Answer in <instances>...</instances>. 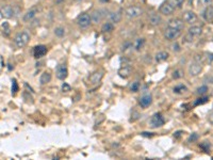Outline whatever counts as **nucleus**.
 I'll return each mask as SVG.
<instances>
[{
  "label": "nucleus",
  "instance_id": "obj_41",
  "mask_svg": "<svg viewBox=\"0 0 213 160\" xmlns=\"http://www.w3.org/2000/svg\"><path fill=\"white\" fill-rule=\"evenodd\" d=\"M208 120H209L210 124L213 126V111H212V112L209 113V115H208Z\"/></svg>",
  "mask_w": 213,
  "mask_h": 160
},
{
  "label": "nucleus",
  "instance_id": "obj_34",
  "mask_svg": "<svg viewBox=\"0 0 213 160\" xmlns=\"http://www.w3.org/2000/svg\"><path fill=\"white\" fill-rule=\"evenodd\" d=\"M198 138H199V136L197 135L196 132H194V133H192V135L189 137L188 141L189 142H191V143H192V142H196V141L198 140Z\"/></svg>",
  "mask_w": 213,
  "mask_h": 160
},
{
  "label": "nucleus",
  "instance_id": "obj_31",
  "mask_svg": "<svg viewBox=\"0 0 213 160\" xmlns=\"http://www.w3.org/2000/svg\"><path fill=\"white\" fill-rule=\"evenodd\" d=\"M140 87H141V84L139 81L132 82L131 85H130V91H131V92H137V91L140 90Z\"/></svg>",
  "mask_w": 213,
  "mask_h": 160
},
{
  "label": "nucleus",
  "instance_id": "obj_23",
  "mask_svg": "<svg viewBox=\"0 0 213 160\" xmlns=\"http://www.w3.org/2000/svg\"><path fill=\"white\" fill-rule=\"evenodd\" d=\"M188 33H190L191 35H193L194 37H199V35L202 33V28L200 27V26H192V27L189 28Z\"/></svg>",
  "mask_w": 213,
  "mask_h": 160
},
{
  "label": "nucleus",
  "instance_id": "obj_18",
  "mask_svg": "<svg viewBox=\"0 0 213 160\" xmlns=\"http://www.w3.org/2000/svg\"><path fill=\"white\" fill-rule=\"evenodd\" d=\"M46 53H47V47H46L45 45H39L36 46V47H34V50H33L34 58L39 59V58L45 56Z\"/></svg>",
  "mask_w": 213,
  "mask_h": 160
},
{
  "label": "nucleus",
  "instance_id": "obj_44",
  "mask_svg": "<svg viewBox=\"0 0 213 160\" xmlns=\"http://www.w3.org/2000/svg\"><path fill=\"white\" fill-rule=\"evenodd\" d=\"M75 1H76V2H81L82 0H75Z\"/></svg>",
  "mask_w": 213,
  "mask_h": 160
},
{
  "label": "nucleus",
  "instance_id": "obj_42",
  "mask_svg": "<svg viewBox=\"0 0 213 160\" xmlns=\"http://www.w3.org/2000/svg\"><path fill=\"white\" fill-rule=\"evenodd\" d=\"M141 135L143 136V137H149V138H152V136H154V133H152V132H141Z\"/></svg>",
  "mask_w": 213,
  "mask_h": 160
},
{
  "label": "nucleus",
  "instance_id": "obj_33",
  "mask_svg": "<svg viewBox=\"0 0 213 160\" xmlns=\"http://www.w3.org/2000/svg\"><path fill=\"white\" fill-rule=\"evenodd\" d=\"M18 92V84H17L16 80H13L12 81V94H16Z\"/></svg>",
  "mask_w": 213,
  "mask_h": 160
},
{
  "label": "nucleus",
  "instance_id": "obj_20",
  "mask_svg": "<svg viewBox=\"0 0 213 160\" xmlns=\"http://www.w3.org/2000/svg\"><path fill=\"white\" fill-rule=\"evenodd\" d=\"M145 39L144 37H137V39H134V42H133V44H132V46H133V48H134L135 51H141L142 49H143L144 45H145Z\"/></svg>",
  "mask_w": 213,
  "mask_h": 160
},
{
  "label": "nucleus",
  "instance_id": "obj_13",
  "mask_svg": "<svg viewBox=\"0 0 213 160\" xmlns=\"http://www.w3.org/2000/svg\"><path fill=\"white\" fill-rule=\"evenodd\" d=\"M184 20L181 19V18H172L171 20H168L167 23V27L168 28H174V29H179V30H182L184 28Z\"/></svg>",
  "mask_w": 213,
  "mask_h": 160
},
{
  "label": "nucleus",
  "instance_id": "obj_26",
  "mask_svg": "<svg viewBox=\"0 0 213 160\" xmlns=\"http://www.w3.org/2000/svg\"><path fill=\"white\" fill-rule=\"evenodd\" d=\"M173 91H174V93H176V94H183L184 92L188 91V88H187V85L181 83V84L176 85V87L173 89Z\"/></svg>",
  "mask_w": 213,
  "mask_h": 160
},
{
  "label": "nucleus",
  "instance_id": "obj_8",
  "mask_svg": "<svg viewBox=\"0 0 213 160\" xmlns=\"http://www.w3.org/2000/svg\"><path fill=\"white\" fill-rule=\"evenodd\" d=\"M91 19H92V23L93 24H96V25H98L100 24L102 20H104V16H106L104 14V10H94V11L91 13Z\"/></svg>",
  "mask_w": 213,
  "mask_h": 160
},
{
  "label": "nucleus",
  "instance_id": "obj_30",
  "mask_svg": "<svg viewBox=\"0 0 213 160\" xmlns=\"http://www.w3.org/2000/svg\"><path fill=\"white\" fill-rule=\"evenodd\" d=\"M208 97L207 96H205V97H199V98H197L196 100H195V103H194V106H199V105H204L206 104L208 101Z\"/></svg>",
  "mask_w": 213,
  "mask_h": 160
},
{
  "label": "nucleus",
  "instance_id": "obj_38",
  "mask_svg": "<svg viewBox=\"0 0 213 160\" xmlns=\"http://www.w3.org/2000/svg\"><path fill=\"white\" fill-rule=\"evenodd\" d=\"M70 90H71V88H70L69 84H67L66 82H63V84H62V91L63 92H69Z\"/></svg>",
  "mask_w": 213,
  "mask_h": 160
},
{
  "label": "nucleus",
  "instance_id": "obj_43",
  "mask_svg": "<svg viewBox=\"0 0 213 160\" xmlns=\"http://www.w3.org/2000/svg\"><path fill=\"white\" fill-rule=\"evenodd\" d=\"M109 1V0H100V2H102V3H106Z\"/></svg>",
  "mask_w": 213,
  "mask_h": 160
},
{
  "label": "nucleus",
  "instance_id": "obj_7",
  "mask_svg": "<svg viewBox=\"0 0 213 160\" xmlns=\"http://www.w3.org/2000/svg\"><path fill=\"white\" fill-rule=\"evenodd\" d=\"M181 32L182 30H179V29H174V28H166L165 32H164V37L168 41H176L178 37L181 35Z\"/></svg>",
  "mask_w": 213,
  "mask_h": 160
},
{
  "label": "nucleus",
  "instance_id": "obj_19",
  "mask_svg": "<svg viewBox=\"0 0 213 160\" xmlns=\"http://www.w3.org/2000/svg\"><path fill=\"white\" fill-rule=\"evenodd\" d=\"M148 20L150 25L154 26V27H157V26L162 24V16L160 14H158V13H152V14L149 16Z\"/></svg>",
  "mask_w": 213,
  "mask_h": 160
},
{
  "label": "nucleus",
  "instance_id": "obj_36",
  "mask_svg": "<svg viewBox=\"0 0 213 160\" xmlns=\"http://www.w3.org/2000/svg\"><path fill=\"white\" fill-rule=\"evenodd\" d=\"M200 147H202L204 151H206V152H208L209 149H210V143L208 142V141H205V142H202V144H200Z\"/></svg>",
  "mask_w": 213,
  "mask_h": 160
},
{
  "label": "nucleus",
  "instance_id": "obj_22",
  "mask_svg": "<svg viewBox=\"0 0 213 160\" xmlns=\"http://www.w3.org/2000/svg\"><path fill=\"white\" fill-rule=\"evenodd\" d=\"M51 81V74L49 72H44L39 77V83L41 85H45Z\"/></svg>",
  "mask_w": 213,
  "mask_h": 160
},
{
  "label": "nucleus",
  "instance_id": "obj_6",
  "mask_svg": "<svg viewBox=\"0 0 213 160\" xmlns=\"http://www.w3.org/2000/svg\"><path fill=\"white\" fill-rule=\"evenodd\" d=\"M202 62L195 61V60H194V61L189 65V74H190V76H192V77L198 76L199 74L202 73Z\"/></svg>",
  "mask_w": 213,
  "mask_h": 160
},
{
  "label": "nucleus",
  "instance_id": "obj_4",
  "mask_svg": "<svg viewBox=\"0 0 213 160\" xmlns=\"http://www.w3.org/2000/svg\"><path fill=\"white\" fill-rule=\"evenodd\" d=\"M165 123V120L163 118V115L161 113H154L152 115L150 120H149V125L152 128H159V127H162Z\"/></svg>",
  "mask_w": 213,
  "mask_h": 160
},
{
  "label": "nucleus",
  "instance_id": "obj_32",
  "mask_svg": "<svg viewBox=\"0 0 213 160\" xmlns=\"http://www.w3.org/2000/svg\"><path fill=\"white\" fill-rule=\"evenodd\" d=\"M175 6V8H178V9H180V8H182V6H183V3H184V1L185 0H169Z\"/></svg>",
  "mask_w": 213,
  "mask_h": 160
},
{
  "label": "nucleus",
  "instance_id": "obj_29",
  "mask_svg": "<svg viewBox=\"0 0 213 160\" xmlns=\"http://www.w3.org/2000/svg\"><path fill=\"white\" fill-rule=\"evenodd\" d=\"M209 91V88L207 87V85H202V87H199L198 89H197V91H196V93L198 94V95H205L206 93Z\"/></svg>",
  "mask_w": 213,
  "mask_h": 160
},
{
  "label": "nucleus",
  "instance_id": "obj_40",
  "mask_svg": "<svg viewBox=\"0 0 213 160\" xmlns=\"http://www.w3.org/2000/svg\"><path fill=\"white\" fill-rule=\"evenodd\" d=\"M193 39H194V37L193 35H191L190 33H188L187 35H185V42L191 43V42H193Z\"/></svg>",
  "mask_w": 213,
  "mask_h": 160
},
{
  "label": "nucleus",
  "instance_id": "obj_5",
  "mask_svg": "<svg viewBox=\"0 0 213 160\" xmlns=\"http://www.w3.org/2000/svg\"><path fill=\"white\" fill-rule=\"evenodd\" d=\"M175 10H176V8H175V6L169 1V0H168V1H165V2H163L159 9L160 14L164 15V16H169V15H172L175 12Z\"/></svg>",
  "mask_w": 213,
  "mask_h": 160
},
{
  "label": "nucleus",
  "instance_id": "obj_35",
  "mask_svg": "<svg viewBox=\"0 0 213 160\" xmlns=\"http://www.w3.org/2000/svg\"><path fill=\"white\" fill-rule=\"evenodd\" d=\"M212 4V0H199V6H208Z\"/></svg>",
  "mask_w": 213,
  "mask_h": 160
},
{
  "label": "nucleus",
  "instance_id": "obj_10",
  "mask_svg": "<svg viewBox=\"0 0 213 160\" xmlns=\"http://www.w3.org/2000/svg\"><path fill=\"white\" fill-rule=\"evenodd\" d=\"M0 14L4 18H12L15 15V9L14 6H10V4H4L0 8Z\"/></svg>",
  "mask_w": 213,
  "mask_h": 160
},
{
  "label": "nucleus",
  "instance_id": "obj_15",
  "mask_svg": "<svg viewBox=\"0 0 213 160\" xmlns=\"http://www.w3.org/2000/svg\"><path fill=\"white\" fill-rule=\"evenodd\" d=\"M183 20H184L187 24L193 25L194 23L197 22V15L195 14L193 11H187L184 12V14H183Z\"/></svg>",
  "mask_w": 213,
  "mask_h": 160
},
{
  "label": "nucleus",
  "instance_id": "obj_11",
  "mask_svg": "<svg viewBox=\"0 0 213 160\" xmlns=\"http://www.w3.org/2000/svg\"><path fill=\"white\" fill-rule=\"evenodd\" d=\"M56 75V78L60 79V80H65V79L67 78V76H68L67 66H66L64 63H62V64L58 65Z\"/></svg>",
  "mask_w": 213,
  "mask_h": 160
},
{
  "label": "nucleus",
  "instance_id": "obj_37",
  "mask_svg": "<svg viewBox=\"0 0 213 160\" xmlns=\"http://www.w3.org/2000/svg\"><path fill=\"white\" fill-rule=\"evenodd\" d=\"M172 49H173V51H175V52H179L180 50H181V48H180V45L178 44L177 42H175L173 45H172Z\"/></svg>",
  "mask_w": 213,
  "mask_h": 160
},
{
  "label": "nucleus",
  "instance_id": "obj_3",
  "mask_svg": "<svg viewBox=\"0 0 213 160\" xmlns=\"http://www.w3.org/2000/svg\"><path fill=\"white\" fill-rule=\"evenodd\" d=\"M77 24L81 29H86L90 27L92 24V19H91V15L89 13H81L77 18Z\"/></svg>",
  "mask_w": 213,
  "mask_h": 160
},
{
  "label": "nucleus",
  "instance_id": "obj_39",
  "mask_svg": "<svg viewBox=\"0 0 213 160\" xmlns=\"http://www.w3.org/2000/svg\"><path fill=\"white\" fill-rule=\"evenodd\" d=\"M130 47H132V43L126 42L123 46H122V51H126L127 49H128V48H130Z\"/></svg>",
  "mask_w": 213,
  "mask_h": 160
},
{
  "label": "nucleus",
  "instance_id": "obj_1",
  "mask_svg": "<svg viewBox=\"0 0 213 160\" xmlns=\"http://www.w3.org/2000/svg\"><path fill=\"white\" fill-rule=\"evenodd\" d=\"M30 32L28 30H24L16 34V37H14V44L17 48H24L28 45V43L30 42Z\"/></svg>",
  "mask_w": 213,
  "mask_h": 160
},
{
  "label": "nucleus",
  "instance_id": "obj_12",
  "mask_svg": "<svg viewBox=\"0 0 213 160\" xmlns=\"http://www.w3.org/2000/svg\"><path fill=\"white\" fill-rule=\"evenodd\" d=\"M122 18H123V12H122L121 10L109 12V14H108V19H109V22H111V23L114 24V25L121 23Z\"/></svg>",
  "mask_w": 213,
  "mask_h": 160
},
{
  "label": "nucleus",
  "instance_id": "obj_17",
  "mask_svg": "<svg viewBox=\"0 0 213 160\" xmlns=\"http://www.w3.org/2000/svg\"><path fill=\"white\" fill-rule=\"evenodd\" d=\"M202 18L206 20V22H212L213 20V6H208L205 8V10L202 11Z\"/></svg>",
  "mask_w": 213,
  "mask_h": 160
},
{
  "label": "nucleus",
  "instance_id": "obj_14",
  "mask_svg": "<svg viewBox=\"0 0 213 160\" xmlns=\"http://www.w3.org/2000/svg\"><path fill=\"white\" fill-rule=\"evenodd\" d=\"M139 104L142 108H147L152 104V96L150 94H144L139 99Z\"/></svg>",
  "mask_w": 213,
  "mask_h": 160
},
{
  "label": "nucleus",
  "instance_id": "obj_25",
  "mask_svg": "<svg viewBox=\"0 0 213 160\" xmlns=\"http://www.w3.org/2000/svg\"><path fill=\"white\" fill-rule=\"evenodd\" d=\"M114 30V24H112L111 22H106L102 25L101 27V31L104 32V33H110V32H112Z\"/></svg>",
  "mask_w": 213,
  "mask_h": 160
},
{
  "label": "nucleus",
  "instance_id": "obj_9",
  "mask_svg": "<svg viewBox=\"0 0 213 160\" xmlns=\"http://www.w3.org/2000/svg\"><path fill=\"white\" fill-rule=\"evenodd\" d=\"M39 10L37 6H33V8L29 9L28 11L23 15V20L25 23H30V22H32V20L36 17V15L39 14Z\"/></svg>",
  "mask_w": 213,
  "mask_h": 160
},
{
  "label": "nucleus",
  "instance_id": "obj_27",
  "mask_svg": "<svg viewBox=\"0 0 213 160\" xmlns=\"http://www.w3.org/2000/svg\"><path fill=\"white\" fill-rule=\"evenodd\" d=\"M53 33H54V35L58 37H63L65 35V28L64 27H62V26H59V27H56V28H54V30H53Z\"/></svg>",
  "mask_w": 213,
  "mask_h": 160
},
{
  "label": "nucleus",
  "instance_id": "obj_28",
  "mask_svg": "<svg viewBox=\"0 0 213 160\" xmlns=\"http://www.w3.org/2000/svg\"><path fill=\"white\" fill-rule=\"evenodd\" d=\"M173 78L174 79H180L183 77V70H180V68H178V70H175L174 72H173Z\"/></svg>",
  "mask_w": 213,
  "mask_h": 160
},
{
  "label": "nucleus",
  "instance_id": "obj_2",
  "mask_svg": "<svg viewBox=\"0 0 213 160\" xmlns=\"http://www.w3.org/2000/svg\"><path fill=\"white\" fill-rule=\"evenodd\" d=\"M143 9L140 8L137 6H128V8L125 10V15H126L129 19H134V18H137L140 17L141 15L143 14Z\"/></svg>",
  "mask_w": 213,
  "mask_h": 160
},
{
  "label": "nucleus",
  "instance_id": "obj_16",
  "mask_svg": "<svg viewBox=\"0 0 213 160\" xmlns=\"http://www.w3.org/2000/svg\"><path fill=\"white\" fill-rule=\"evenodd\" d=\"M102 77H104V72H101V70H96V72H94L90 77L91 84H93V85L98 84L99 82L101 81Z\"/></svg>",
  "mask_w": 213,
  "mask_h": 160
},
{
  "label": "nucleus",
  "instance_id": "obj_24",
  "mask_svg": "<svg viewBox=\"0 0 213 160\" xmlns=\"http://www.w3.org/2000/svg\"><path fill=\"white\" fill-rule=\"evenodd\" d=\"M168 57H169V55H168L167 51H159V52L156 55L154 59H156V61H157L158 63H161V62L166 61V60L168 59Z\"/></svg>",
  "mask_w": 213,
  "mask_h": 160
},
{
  "label": "nucleus",
  "instance_id": "obj_21",
  "mask_svg": "<svg viewBox=\"0 0 213 160\" xmlns=\"http://www.w3.org/2000/svg\"><path fill=\"white\" fill-rule=\"evenodd\" d=\"M130 74H131V67L127 64H124V66H122L118 70V75L123 78H128L130 76Z\"/></svg>",
  "mask_w": 213,
  "mask_h": 160
}]
</instances>
